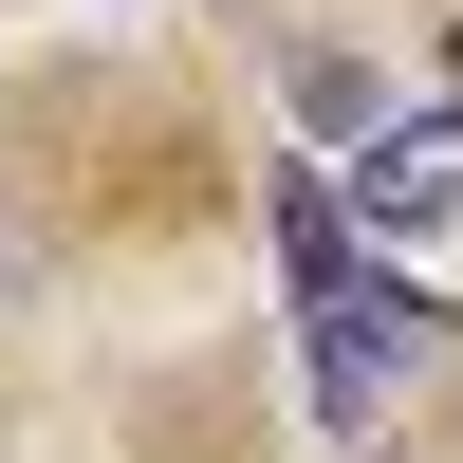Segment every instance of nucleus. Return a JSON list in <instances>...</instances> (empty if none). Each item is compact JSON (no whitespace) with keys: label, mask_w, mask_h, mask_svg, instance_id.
Here are the masks:
<instances>
[{"label":"nucleus","mask_w":463,"mask_h":463,"mask_svg":"<svg viewBox=\"0 0 463 463\" xmlns=\"http://www.w3.org/2000/svg\"><path fill=\"white\" fill-rule=\"evenodd\" d=\"M279 241H297V371H316V408H371L408 353H427V297L353 260V204H334V185H297Z\"/></svg>","instance_id":"obj_1"},{"label":"nucleus","mask_w":463,"mask_h":463,"mask_svg":"<svg viewBox=\"0 0 463 463\" xmlns=\"http://www.w3.org/2000/svg\"><path fill=\"white\" fill-rule=\"evenodd\" d=\"M334 204H353L371 241H427V222H463V111H390V130L334 167Z\"/></svg>","instance_id":"obj_2"},{"label":"nucleus","mask_w":463,"mask_h":463,"mask_svg":"<svg viewBox=\"0 0 463 463\" xmlns=\"http://www.w3.org/2000/svg\"><path fill=\"white\" fill-rule=\"evenodd\" d=\"M297 111H316V130H390V93H371V56H353V37H316V56H297Z\"/></svg>","instance_id":"obj_3"}]
</instances>
